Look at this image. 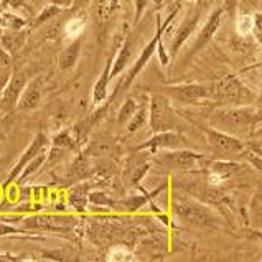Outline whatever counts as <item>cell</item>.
Here are the masks:
<instances>
[{
  "instance_id": "6da1fadb",
  "label": "cell",
  "mask_w": 262,
  "mask_h": 262,
  "mask_svg": "<svg viewBox=\"0 0 262 262\" xmlns=\"http://www.w3.org/2000/svg\"><path fill=\"white\" fill-rule=\"evenodd\" d=\"M260 122L259 111H254L251 106H224L216 109L211 117H209V124L211 127L223 132L239 136L241 132H248L252 129L254 124Z\"/></svg>"
},
{
  "instance_id": "7a4b0ae2",
  "label": "cell",
  "mask_w": 262,
  "mask_h": 262,
  "mask_svg": "<svg viewBox=\"0 0 262 262\" xmlns=\"http://www.w3.org/2000/svg\"><path fill=\"white\" fill-rule=\"evenodd\" d=\"M170 206L177 218L183 223H190L194 226H216L220 223V216L214 213L213 208L206 206L183 191L171 193Z\"/></svg>"
},
{
  "instance_id": "3957f363",
  "label": "cell",
  "mask_w": 262,
  "mask_h": 262,
  "mask_svg": "<svg viewBox=\"0 0 262 262\" xmlns=\"http://www.w3.org/2000/svg\"><path fill=\"white\" fill-rule=\"evenodd\" d=\"M211 99L224 106H249L256 99V94L236 74H228L211 83Z\"/></svg>"
},
{
  "instance_id": "277c9868",
  "label": "cell",
  "mask_w": 262,
  "mask_h": 262,
  "mask_svg": "<svg viewBox=\"0 0 262 262\" xmlns=\"http://www.w3.org/2000/svg\"><path fill=\"white\" fill-rule=\"evenodd\" d=\"M180 4L182 2H177V7L173 10H171L168 13V17L165 18V21H160V17L157 15V28H155V35L152 36L150 40H148V43L144 47V50L140 51V55L139 58L136 59V63H134V66L130 68L129 74H127V78H125V83H124V88H129L132 83H134V79H136L139 74L144 71V68L148 64V61L152 59V56L157 53V47H159V41L163 38V35H165V32L168 30V27L171 25V21H173V18L177 17V13L180 10Z\"/></svg>"
},
{
  "instance_id": "5b68a950",
  "label": "cell",
  "mask_w": 262,
  "mask_h": 262,
  "mask_svg": "<svg viewBox=\"0 0 262 262\" xmlns=\"http://www.w3.org/2000/svg\"><path fill=\"white\" fill-rule=\"evenodd\" d=\"M148 125L150 132H162L177 129V116L168 102L167 94H152L148 106Z\"/></svg>"
},
{
  "instance_id": "8992f818",
  "label": "cell",
  "mask_w": 262,
  "mask_h": 262,
  "mask_svg": "<svg viewBox=\"0 0 262 262\" xmlns=\"http://www.w3.org/2000/svg\"><path fill=\"white\" fill-rule=\"evenodd\" d=\"M205 137H206L209 148L218 157H223V159H228V157L231 159V157L243 155V152L246 150L244 142L237 136L218 130V129H214V127L205 129Z\"/></svg>"
},
{
  "instance_id": "52a82bcc",
  "label": "cell",
  "mask_w": 262,
  "mask_h": 262,
  "mask_svg": "<svg viewBox=\"0 0 262 262\" xmlns=\"http://www.w3.org/2000/svg\"><path fill=\"white\" fill-rule=\"evenodd\" d=\"M206 5L205 4H194L190 13L185 15V18L182 20V24L178 25L177 32L171 35V41H170V48H168V55L175 56L180 50H182L183 45L191 38V35L196 32V28L200 27L201 21V15L205 13Z\"/></svg>"
},
{
  "instance_id": "ba28073f",
  "label": "cell",
  "mask_w": 262,
  "mask_h": 262,
  "mask_svg": "<svg viewBox=\"0 0 262 262\" xmlns=\"http://www.w3.org/2000/svg\"><path fill=\"white\" fill-rule=\"evenodd\" d=\"M188 145V140L177 129L171 130H162L152 134L150 139L142 142L136 147V152L142 150H175V148H185Z\"/></svg>"
},
{
  "instance_id": "9c48e42d",
  "label": "cell",
  "mask_w": 262,
  "mask_h": 262,
  "mask_svg": "<svg viewBox=\"0 0 262 262\" xmlns=\"http://www.w3.org/2000/svg\"><path fill=\"white\" fill-rule=\"evenodd\" d=\"M165 94L182 102H198L211 99V84L206 83H183L165 88Z\"/></svg>"
},
{
  "instance_id": "30bf717a",
  "label": "cell",
  "mask_w": 262,
  "mask_h": 262,
  "mask_svg": "<svg viewBox=\"0 0 262 262\" xmlns=\"http://www.w3.org/2000/svg\"><path fill=\"white\" fill-rule=\"evenodd\" d=\"M223 13H224V12H223V7H216L214 10L209 12L208 18L205 20V24L201 25L198 35L194 36L193 45H191V48H190V56L196 55L198 51L203 50V48L206 47V45L213 40V36L216 35V32H218L220 27H221Z\"/></svg>"
},
{
  "instance_id": "8fae6325",
  "label": "cell",
  "mask_w": 262,
  "mask_h": 262,
  "mask_svg": "<svg viewBox=\"0 0 262 262\" xmlns=\"http://www.w3.org/2000/svg\"><path fill=\"white\" fill-rule=\"evenodd\" d=\"M162 152H163L162 162L170 170H182V171L194 170L201 163V160H203V155L191 152L188 148H175V150H162Z\"/></svg>"
},
{
  "instance_id": "7c38bea8",
  "label": "cell",
  "mask_w": 262,
  "mask_h": 262,
  "mask_svg": "<svg viewBox=\"0 0 262 262\" xmlns=\"http://www.w3.org/2000/svg\"><path fill=\"white\" fill-rule=\"evenodd\" d=\"M45 147H48V137L45 136L43 132H38L35 136V139L30 142V145L24 150V154L20 155V159L17 160V163L12 167V170L9 171V177H7L5 183H4V188H9V186L18 178V175L21 173V170L27 167V163L33 159V157L38 154L40 150H43Z\"/></svg>"
},
{
  "instance_id": "4fadbf2b",
  "label": "cell",
  "mask_w": 262,
  "mask_h": 262,
  "mask_svg": "<svg viewBox=\"0 0 262 262\" xmlns=\"http://www.w3.org/2000/svg\"><path fill=\"white\" fill-rule=\"evenodd\" d=\"M27 84V76L21 71H12L10 79L7 86L4 88V91L0 93V106L7 109L17 107L18 97L24 91V88Z\"/></svg>"
},
{
  "instance_id": "5bb4252c",
  "label": "cell",
  "mask_w": 262,
  "mask_h": 262,
  "mask_svg": "<svg viewBox=\"0 0 262 262\" xmlns=\"http://www.w3.org/2000/svg\"><path fill=\"white\" fill-rule=\"evenodd\" d=\"M84 45V35H79L76 38H73V41H70L66 47L61 50V53L58 56V66L59 70L68 71L73 70L76 66L78 59L81 56V50H83Z\"/></svg>"
},
{
  "instance_id": "9a60e30c",
  "label": "cell",
  "mask_w": 262,
  "mask_h": 262,
  "mask_svg": "<svg viewBox=\"0 0 262 262\" xmlns=\"http://www.w3.org/2000/svg\"><path fill=\"white\" fill-rule=\"evenodd\" d=\"M132 51H134V35L130 33L124 38L122 47L119 48V51L114 55V59H112L111 79L117 78L122 71H125V68L129 66V61L132 58Z\"/></svg>"
},
{
  "instance_id": "2e32d148",
  "label": "cell",
  "mask_w": 262,
  "mask_h": 262,
  "mask_svg": "<svg viewBox=\"0 0 262 262\" xmlns=\"http://www.w3.org/2000/svg\"><path fill=\"white\" fill-rule=\"evenodd\" d=\"M41 84L38 79L32 81V83H27L24 91H21L20 97H18V102H17V109L20 111H32L36 109L40 106L41 102Z\"/></svg>"
},
{
  "instance_id": "e0dca14e",
  "label": "cell",
  "mask_w": 262,
  "mask_h": 262,
  "mask_svg": "<svg viewBox=\"0 0 262 262\" xmlns=\"http://www.w3.org/2000/svg\"><path fill=\"white\" fill-rule=\"evenodd\" d=\"M28 38V30L21 28V30H10V32H2L0 35V45L7 50V53H10L15 56L20 53V50L25 47Z\"/></svg>"
},
{
  "instance_id": "ac0fdd59",
  "label": "cell",
  "mask_w": 262,
  "mask_h": 262,
  "mask_svg": "<svg viewBox=\"0 0 262 262\" xmlns=\"http://www.w3.org/2000/svg\"><path fill=\"white\" fill-rule=\"evenodd\" d=\"M112 59L114 56H111L106 64H104V70L101 73L99 79L96 81V84L93 88V102L94 106H99L102 101H106L107 93H109V84H111V68H112Z\"/></svg>"
},
{
  "instance_id": "d6986e66",
  "label": "cell",
  "mask_w": 262,
  "mask_h": 262,
  "mask_svg": "<svg viewBox=\"0 0 262 262\" xmlns=\"http://www.w3.org/2000/svg\"><path fill=\"white\" fill-rule=\"evenodd\" d=\"M28 18L13 10L2 9L0 10V30L2 32H10V30H21L28 27Z\"/></svg>"
},
{
  "instance_id": "ffe728a7",
  "label": "cell",
  "mask_w": 262,
  "mask_h": 262,
  "mask_svg": "<svg viewBox=\"0 0 262 262\" xmlns=\"http://www.w3.org/2000/svg\"><path fill=\"white\" fill-rule=\"evenodd\" d=\"M47 159H48V147H45L43 150H40L38 154H36L33 159L27 163V167L21 170V173L18 175V178L15 180V182H17V185L24 183L25 180H28L33 173H36V171H38L43 167V163L47 162Z\"/></svg>"
},
{
  "instance_id": "44dd1931",
  "label": "cell",
  "mask_w": 262,
  "mask_h": 262,
  "mask_svg": "<svg viewBox=\"0 0 262 262\" xmlns=\"http://www.w3.org/2000/svg\"><path fill=\"white\" fill-rule=\"evenodd\" d=\"M64 10L59 9L58 5L55 4H48L47 7H43V9L35 15V18L32 21H28V25H32V28H38L41 27L43 24H47V21H50L51 18L58 17L59 13H63Z\"/></svg>"
},
{
  "instance_id": "7402d4cb",
  "label": "cell",
  "mask_w": 262,
  "mask_h": 262,
  "mask_svg": "<svg viewBox=\"0 0 262 262\" xmlns=\"http://www.w3.org/2000/svg\"><path fill=\"white\" fill-rule=\"evenodd\" d=\"M147 119H148V107L147 106L137 107V111L134 112L132 117L125 122V132L134 134V132L140 130L142 127L147 124Z\"/></svg>"
},
{
  "instance_id": "603a6c76",
  "label": "cell",
  "mask_w": 262,
  "mask_h": 262,
  "mask_svg": "<svg viewBox=\"0 0 262 262\" xmlns=\"http://www.w3.org/2000/svg\"><path fill=\"white\" fill-rule=\"evenodd\" d=\"M70 205L76 209V211L83 213L86 211V205H88V190L86 186H76L70 191V196H68Z\"/></svg>"
},
{
  "instance_id": "cb8c5ba5",
  "label": "cell",
  "mask_w": 262,
  "mask_h": 262,
  "mask_svg": "<svg viewBox=\"0 0 262 262\" xmlns=\"http://www.w3.org/2000/svg\"><path fill=\"white\" fill-rule=\"evenodd\" d=\"M236 21V32L241 36H249L252 32V13H237L234 17Z\"/></svg>"
},
{
  "instance_id": "d4e9b609",
  "label": "cell",
  "mask_w": 262,
  "mask_h": 262,
  "mask_svg": "<svg viewBox=\"0 0 262 262\" xmlns=\"http://www.w3.org/2000/svg\"><path fill=\"white\" fill-rule=\"evenodd\" d=\"M79 35H84V18L73 17L64 27V36H68V38L73 40Z\"/></svg>"
},
{
  "instance_id": "484cf974",
  "label": "cell",
  "mask_w": 262,
  "mask_h": 262,
  "mask_svg": "<svg viewBox=\"0 0 262 262\" xmlns=\"http://www.w3.org/2000/svg\"><path fill=\"white\" fill-rule=\"evenodd\" d=\"M53 147H56L58 150H61V148H66V150H73V148H76V140L71 137L70 130H63V132H59L58 136L53 139Z\"/></svg>"
},
{
  "instance_id": "4316f807",
  "label": "cell",
  "mask_w": 262,
  "mask_h": 262,
  "mask_svg": "<svg viewBox=\"0 0 262 262\" xmlns=\"http://www.w3.org/2000/svg\"><path fill=\"white\" fill-rule=\"evenodd\" d=\"M137 107H139V104H137L136 99H132V97L125 99V102L122 104V107H121V111H119V114H117V122L119 124H125L132 117L134 112L137 111Z\"/></svg>"
},
{
  "instance_id": "83f0119b",
  "label": "cell",
  "mask_w": 262,
  "mask_h": 262,
  "mask_svg": "<svg viewBox=\"0 0 262 262\" xmlns=\"http://www.w3.org/2000/svg\"><path fill=\"white\" fill-rule=\"evenodd\" d=\"M89 173V167H88V160L83 157V154L78 155V159L73 162L71 165V177L73 180H83Z\"/></svg>"
},
{
  "instance_id": "f1b7e54d",
  "label": "cell",
  "mask_w": 262,
  "mask_h": 262,
  "mask_svg": "<svg viewBox=\"0 0 262 262\" xmlns=\"http://www.w3.org/2000/svg\"><path fill=\"white\" fill-rule=\"evenodd\" d=\"M0 4H2V9L13 10L24 17H27L30 12V0H0Z\"/></svg>"
},
{
  "instance_id": "f546056e",
  "label": "cell",
  "mask_w": 262,
  "mask_h": 262,
  "mask_svg": "<svg viewBox=\"0 0 262 262\" xmlns=\"http://www.w3.org/2000/svg\"><path fill=\"white\" fill-rule=\"evenodd\" d=\"M88 203H93V205H104V206L116 208L114 200H111V196H107V194H106V193H102V191L88 193Z\"/></svg>"
},
{
  "instance_id": "4dcf8cb0",
  "label": "cell",
  "mask_w": 262,
  "mask_h": 262,
  "mask_svg": "<svg viewBox=\"0 0 262 262\" xmlns=\"http://www.w3.org/2000/svg\"><path fill=\"white\" fill-rule=\"evenodd\" d=\"M117 9V0H101L99 2V18L101 21H106L109 15H112Z\"/></svg>"
},
{
  "instance_id": "1f68e13d",
  "label": "cell",
  "mask_w": 262,
  "mask_h": 262,
  "mask_svg": "<svg viewBox=\"0 0 262 262\" xmlns=\"http://www.w3.org/2000/svg\"><path fill=\"white\" fill-rule=\"evenodd\" d=\"M148 4H150V0H134V5H136V13H134V28H137L139 21L142 20V17H144Z\"/></svg>"
},
{
  "instance_id": "d6a6232c",
  "label": "cell",
  "mask_w": 262,
  "mask_h": 262,
  "mask_svg": "<svg viewBox=\"0 0 262 262\" xmlns=\"http://www.w3.org/2000/svg\"><path fill=\"white\" fill-rule=\"evenodd\" d=\"M12 234H28V231L13 228L12 224H7V223H0V237L12 236Z\"/></svg>"
},
{
  "instance_id": "836d02e7",
  "label": "cell",
  "mask_w": 262,
  "mask_h": 262,
  "mask_svg": "<svg viewBox=\"0 0 262 262\" xmlns=\"http://www.w3.org/2000/svg\"><path fill=\"white\" fill-rule=\"evenodd\" d=\"M254 17V21H252V32L251 35L254 36V40H256L257 43H260V38H262V28H260V12H254L252 13Z\"/></svg>"
},
{
  "instance_id": "e575fe53",
  "label": "cell",
  "mask_w": 262,
  "mask_h": 262,
  "mask_svg": "<svg viewBox=\"0 0 262 262\" xmlns=\"http://www.w3.org/2000/svg\"><path fill=\"white\" fill-rule=\"evenodd\" d=\"M241 7V0H224L223 12H226L231 18H234L237 15V9Z\"/></svg>"
},
{
  "instance_id": "d590c367",
  "label": "cell",
  "mask_w": 262,
  "mask_h": 262,
  "mask_svg": "<svg viewBox=\"0 0 262 262\" xmlns=\"http://www.w3.org/2000/svg\"><path fill=\"white\" fill-rule=\"evenodd\" d=\"M13 64V56L7 53V50L0 45V68H12Z\"/></svg>"
},
{
  "instance_id": "8d00e7d4",
  "label": "cell",
  "mask_w": 262,
  "mask_h": 262,
  "mask_svg": "<svg viewBox=\"0 0 262 262\" xmlns=\"http://www.w3.org/2000/svg\"><path fill=\"white\" fill-rule=\"evenodd\" d=\"M12 74V68H0V93L4 91V88L7 86Z\"/></svg>"
},
{
  "instance_id": "74e56055",
  "label": "cell",
  "mask_w": 262,
  "mask_h": 262,
  "mask_svg": "<svg viewBox=\"0 0 262 262\" xmlns=\"http://www.w3.org/2000/svg\"><path fill=\"white\" fill-rule=\"evenodd\" d=\"M73 2H74V0H50V4H55V5H58L59 9H63V10L70 9V7L73 5Z\"/></svg>"
},
{
  "instance_id": "f35d334b",
  "label": "cell",
  "mask_w": 262,
  "mask_h": 262,
  "mask_svg": "<svg viewBox=\"0 0 262 262\" xmlns=\"http://www.w3.org/2000/svg\"><path fill=\"white\" fill-rule=\"evenodd\" d=\"M0 10H2V4H0Z\"/></svg>"
}]
</instances>
